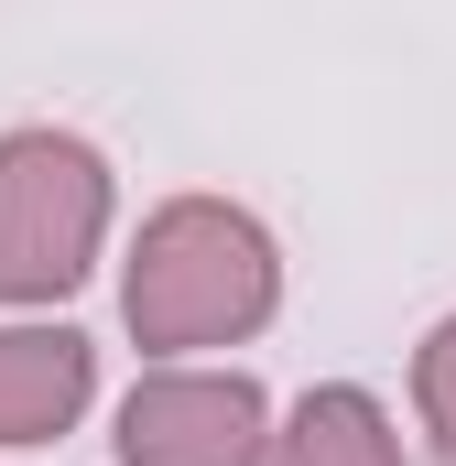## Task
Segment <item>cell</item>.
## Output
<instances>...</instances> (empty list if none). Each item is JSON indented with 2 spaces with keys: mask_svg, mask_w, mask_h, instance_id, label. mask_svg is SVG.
Instances as JSON below:
<instances>
[{
  "mask_svg": "<svg viewBox=\"0 0 456 466\" xmlns=\"http://www.w3.org/2000/svg\"><path fill=\"white\" fill-rule=\"evenodd\" d=\"M283 315V238L239 196H163L119 249V326L152 358H228Z\"/></svg>",
  "mask_w": 456,
  "mask_h": 466,
  "instance_id": "6da1fadb",
  "label": "cell"
},
{
  "mask_svg": "<svg viewBox=\"0 0 456 466\" xmlns=\"http://www.w3.org/2000/svg\"><path fill=\"white\" fill-rule=\"evenodd\" d=\"M119 228V174L88 130L22 119L0 130V315H55L98 282Z\"/></svg>",
  "mask_w": 456,
  "mask_h": 466,
  "instance_id": "7a4b0ae2",
  "label": "cell"
},
{
  "mask_svg": "<svg viewBox=\"0 0 456 466\" xmlns=\"http://www.w3.org/2000/svg\"><path fill=\"white\" fill-rule=\"evenodd\" d=\"M272 390L250 369H218V358H163L130 380L109 423V456L119 466H261L272 456Z\"/></svg>",
  "mask_w": 456,
  "mask_h": 466,
  "instance_id": "3957f363",
  "label": "cell"
},
{
  "mask_svg": "<svg viewBox=\"0 0 456 466\" xmlns=\"http://www.w3.org/2000/svg\"><path fill=\"white\" fill-rule=\"evenodd\" d=\"M98 348L66 315H0V456H44L88 423Z\"/></svg>",
  "mask_w": 456,
  "mask_h": 466,
  "instance_id": "277c9868",
  "label": "cell"
},
{
  "mask_svg": "<svg viewBox=\"0 0 456 466\" xmlns=\"http://www.w3.org/2000/svg\"><path fill=\"white\" fill-rule=\"evenodd\" d=\"M261 466H413V456H402V423H391L380 390L316 380V390L272 423V456H261Z\"/></svg>",
  "mask_w": 456,
  "mask_h": 466,
  "instance_id": "5b68a950",
  "label": "cell"
},
{
  "mask_svg": "<svg viewBox=\"0 0 456 466\" xmlns=\"http://www.w3.org/2000/svg\"><path fill=\"white\" fill-rule=\"evenodd\" d=\"M413 423H424L435 456L456 466V315H435L424 348H413Z\"/></svg>",
  "mask_w": 456,
  "mask_h": 466,
  "instance_id": "8992f818",
  "label": "cell"
}]
</instances>
